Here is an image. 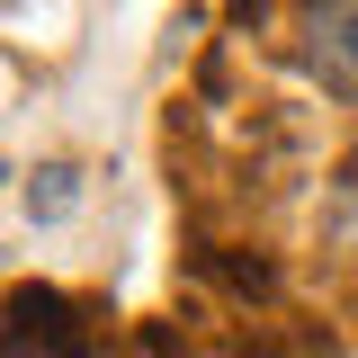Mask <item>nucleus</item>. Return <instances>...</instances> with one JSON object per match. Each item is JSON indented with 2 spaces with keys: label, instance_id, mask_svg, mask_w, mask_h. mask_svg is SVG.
I'll use <instances>...</instances> for the list:
<instances>
[{
  "label": "nucleus",
  "instance_id": "obj_1",
  "mask_svg": "<svg viewBox=\"0 0 358 358\" xmlns=\"http://www.w3.org/2000/svg\"><path fill=\"white\" fill-rule=\"evenodd\" d=\"M9 358H90L81 305L54 296V287H18L9 296Z\"/></svg>",
  "mask_w": 358,
  "mask_h": 358
},
{
  "label": "nucleus",
  "instance_id": "obj_2",
  "mask_svg": "<svg viewBox=\"0 0 358 358\" xmlns=\"http://www.w3.org/2000/svg\"><path fill=\"white\" fill-rule=\"evenodd\" d=\"M313 72L331 90H358V9H313Z\"/></svg>",
  "mask_w": 358,
  "mask_h": 358
},
{
  "label": "nucleus",
  "instance_id": "obj_3",
  "mask_svg": "<svg viewBox=\"0 0 358 358\" xmlns=\"http://www.w3.org/2000/svg\"><path fill=\"white\" fill-rule=\"evenodd\" d=\"M45 215H72V206H81V179L72 171H45V197H36Z\"/></svg>",
  "mask_w": 358,
  "mask_h": 358
}]
</instances>
